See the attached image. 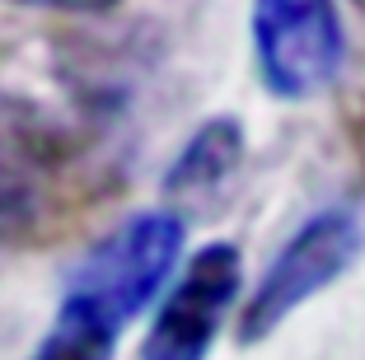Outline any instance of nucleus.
<instances>
[{
  "mask_svg": "<svg viewBox=\"0 0 365 360\" xmlns=\"http://www.w3.org/2000/svg\"><path fill=\"white\" fill-rule=\"evenodd\" d=\"M113 187L103 136L19 89H0V248H43Z\"/></svg>",
  "mask_w": 365,
  "mask_h": 360,
  "instance_id": "obj_1",
  "label": "nucleus"
},
{
  "mask_svg": "<svg viewBox=\"0 0 365 360\" xmlns=\"http://www.w3.org/2000/svg\"><path fill=\"white\" fill-rule=\"evenodd\" d=\"M361 248H365V230L351 206H323L309 220H300V230L277 248V257L258 276L248 304L239 309V346L267 341L309 299L333 290L356 267Z\"/></svg>",
  "mask_w": 365,
  "mask_h": 360,
  "instance_id": "obj_2",
  "label": "nucleus"
},
{
  "mask_svg": "<svg viewBox=\"0 0 365 360\" xmlns=\"http://www.w3.org/2000/svg\"><path fill=\"white\" fill-rule=\"evenodd\" d=\"M253 75L277 103L333 89L346 61V29L337 0H253L248 5Z\"/></svg>",
  "mask_w": 365,
  "mask_h": 360,
  "instance_id": "obj_3",
  "label": "nucleus"
},
{
  "mask_svg": "<svg viewBox=\"0 0 365 360\" xmlns=\"http://www.w3.org/2000/svg\"><path fill=\"white\" fill-rule=\"evenodd\" d=\"M182 239H187V220L173 206H155V211H136L122 225L98 239L66 276L71 290H85L98 304H108L122 323L145 314L160 286H169L173 267L182 257Z\"/></svg>",
  "mask_w": 365,
  "mask_h": 360,
  "instance_id": "obj_4",
  "label": "nucleus"
},
{
  "mask_svg": "<svg viewBox=\"0 0 365 360\" xmlns=\"http://www.w3.org/2000/svg\"><path fill=\"white\" fill-rule=\"evenodd\" d=\"M244 290V253L230 239L202 244L155 309L140 360H206Z\"/></svg>",
  "mask_w": 365,
  "mask_h": 360,
  "instance_id": "obj_5",
  "label": "nucleus"
},
{
  "mask_svg": "<svg viewBox=\"0 0 365 360\" xmlns=\"http://www.w3.org/2000/svg\"><path fill=\"white\" fill-rule=\"evenodd\" d=\"M248 159V131L235 113H211L197 122L192 136L178 145V155L164 169V197L173 206H206L239 178Z\"/></svg>",
  "mask_w": 365,
  "mask_h": 360,
  "instance_id": "obj_6",
  "label": "nucleus"
},
{
  "mask_svg": "<svg viewBox=\"0 0 365 360\" xmlns=\"http://www.w3.org/2000/svg\"><path fill=\"white\" fill-rule=\"evenodd\" d=\"M122 332H127V323L108 304L66 286L61 299H56L52 323L38 337V346L29 351V360H113Z\"/></svg>",
  "mask_w": 365,
  "mask_h": 360,
  "instance_id": "obj_7",
  "label": "nucleus"
},
{
  "mask_svg": "<svg viewBox=\"0 0 365 360\" xmlns=\"http://www.w3.org/2000/svg\"><path fill=\"white\" fill-rule=\"evenodd\" d=\"M342 131H346V140H351V155L361 159V169H365V94H346Z\"/></svg>",
  "mask_w": 365,
  "mask_h": 360,
  "instance_id": "obj_8",
  "label": "nucleus"
},
{
  "mask_svg": "<svg viewBox=\"0 0 365 360\" xmlns=\"http://www.w3.org/2000/svg\"><path fill=\"white\" fill-rule=\"evenodd\" d=\"M19 10H52V14H103L118 0H10Z\"/></svg>",
  "mask_w": 365,
  "mask_h": 360,
  "instance_id": "obj_9",
  "label": "nucleus"
},
{
  "mask_svg": "<svg viewBox=\"0 0 365 360\" xmlns=\"http://www.w3.org/2000/svg\"><path fill=\"white\" fill-rule=\"evenodd\" d=\"M356 5H361V10H365V0H356Z\"/></svg>",
  "mask_w": 365,
  "mask_h": 360,
  "instance_id": "obj_10",
  "label": "nucleus"
}]
</instances>
